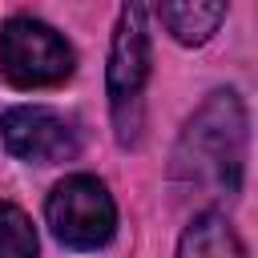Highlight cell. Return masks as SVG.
Wrapping results in <instances>:
<instances>
[{
  "label": "cell",
  "mask_w": 258,
  "mask_h": 258,
  "mask_svg": "<svg viewBox=\"0 0 258 258\" xmlns=\"http://www.w3.org/2000/svg\"><path fill=\"white\" fill-rule=\"evenodd\" d=\"M246 173V105L234 89H214L181 125L169 181L202 202H230Z\"/></svg>",
  "instance_id": "6da1fadb"
},
{
  "label": "cell",
  "mask_w": 258,
  "mask_h": 258,
  "mask_svg": "<svg viewBox=\"0 0 258 258\" xmlns=\"http://www.w3.org/2000/svg\"><path fill=\"white\" fill-rule=\"evenodd\" d=\"M149 81V24L141 4H125L117 12L109 64H105V93H109V117L121 145H137L141 137V97Z\"/></svg>",
  "instance_id": "7a4b0ae2"
},
{
  "label": "cell",
  "mask_w": 258,
  "mask_h": 258,
  "mask_svg": "<svg viewBox=\"0 0 258 258\" xmlns=\"http://www.w3.org/2000/svg\"><path fill=\"white\" fill-rule=\"evenodd\" d=\"M77 69L73 44L36 16H8L0 24V73L12 89H48Z\"/></svg>",
  "instance_id": "3957f363"
},
{
  "label": "cell",
  "mask_w": 258,
  "mask_h": 258,
  "mask_svg": "<svg viewBox=\"0 0 258 258\" xmlns=\"http://www.w3.org/2000/svg\"><path fill=\"white\" fill-rule=\"evenodd\" d=\"M44 218L56 242L69 250H101L117 234L113 194L93 173H69L64 181H56L44 202Z\"/></svg>",
  "instance_id": "277c9868"
},
{
  "label": "cell",
  "mask_w": 258,
  "mask_h": 258,
  "mask_svg": "<svg viewBox=\"0 0 258 258\" xmlns=\"http://www.w3.org/2000/svg\"><path fill=\"white\" fill-rule=\"evenodd\" d=\"M0 141L16 161H32V165L73 161L81 149L73 121L48 105H12L0 117Z\"/></svg>",
  "instance_id": "5b68a950"
},
{
  "label": "cell",
  "mask_w": 258,
  "mask_h": 258,
  "mask_svg": "<svg viewBox=\"0 0 258 258\" xmlns=\"http://www.w3.org/2000/svg\"><path fill=\"white\" fill-rule=\"evenodd\" d=\"M177 258H246L242 238L218 210H202L177 238Z\"/></svg>",
  "instance_id": "8992f818"
},
{
  "label": "cell",
  "mask_w": 258,
  "mask_h": 258,
  "mask_svg": "<svg viewBox=\"0 0 258 258\" xmlns=\"http://www.w3.org/2000/svg\"><path fill=\"white\" fill-rule=\"evenodd\" d=\"M157 20L169 28V36L185 48H198L206 44L222 20H226V4H206V0H173V4H161L157 8Z\"/></svg>",
  "instance_id": "52a82bcc"
},
{
  "label": "cell",
  "mask_w": 258,
  "mask_h": 258,
  "mask_svg": "<svg viewBox=\"0 0 258 258\" xmlns=\"http://www.w3.org/2000/svg\"><path fill=\"white\" fill-rule=\"evenodd\" d=\"M40 242H36V226L32 218L12 206V202H0V258H36Z\"/></svg>",
  "instance_id": "ba28073f"
}]
</instances>
